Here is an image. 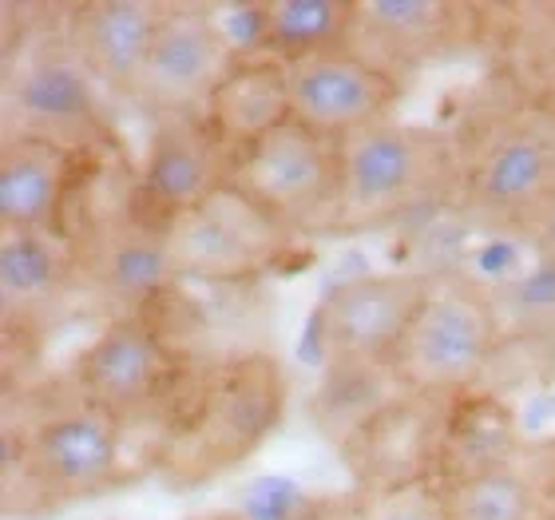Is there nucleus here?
I'll use <instances>...</instances> for the list:
<instances>
[{
    "label": "nucleus",
    "mask_w": 555,
    "mask_h": 520,
    "mask_svg": "<svg viewBox=\"0 0 555 520\" xmlns=\"http://www.w3.org/2000/svg\"><path fill=\"white\" fill-rule=\"evenodd\" d=\"M76 302L83 294L68 234L0 231V330L9 354L44 346Z\"/></svg>",
    "instance_id": "15"
},
{
    "label": "nucleus",
    "mask_w": 555,
    "mask_h": 520,
    "mask_svg": "<svg viewBox=\"0 0 555 520\" xmlns=\"http://www.w3.org/2000/svg\"><path fill=\"white\" fill-rule=\"evenodd\" d=\"M353 520H452V505L444 481L428 477V481H413V485L365 493Z\"/></svg>",
    "instance_id": "24"
},
{
    "label": "nucleus",
    "mask_w": 555,
    "mask_h": 520,
    "mask_svg": "<svg viewBox=\"0 0 555 520\" xmlns=\"http://www.w3.org/2000/svg\"><path fill=\"white\" fill-rule=\"evenodd\" d=\"M456 139L461 191L452 211L468 231L535 243L555 227V96L512 92Z\"/></svg>",
    "instance_id": "3"
},
{
    "label": "nucleus",
    "mask_w": 555,
    "mask_h": 520,
    "mask_svg": "<svg viewBox=\"0 0 555 520\" xmlns=\"http://www.w3.org/2000/svg\"><path fill=\"white\" fill-rule=\"evenodd\" d=\"M289 370L270 350H234L186 370L151 433L147 473L175 493L203 489L267 449L289 414Z\"/></svg>",
    "instance_id": "2"
},
{
    "label": "nucleus",
    "mask_w": 555,
    "mask_h": 520,
    "mask_svg": "<svg viewBox=\"0 0 555 520\" xmlns=\"http://www.w3.org/2000/svg\"><path fill=\"white\" fill-rule=\"evenodd\" d=\"M492 4L461 0H353V28L346 48L353 56L409 84L428 68L488 45Z\"/></svg>",
    "instance_id": "12"
},
{
    "label": "nucleus",
    "mask_w": 555,
    "mask_h": 520,
    "mask_svg": "<svg viewBox=\"0 0 555 520\" xmlns=\"http://www.w3.org/2000/svg\"><path fill=\"white\" fill-rule=\"evenodd\" d=\"M163 12L167 4L159 0H80L60 4V28L88 76L107 96L131 104Z\"/></svg>",
    "instance_id": "19"
},
{
    "label": "nucleus",
    "mask_w": 555,
    "mask_h": 520,
    "mask_svg": "<svg viewBox=\"0 0 555 520\" xmlns=\"http://www.w3.org/2000/svg\"><path fill=\"white\" fill-rule=\"evenodd\" d=\"M341 187L330 234H373L452 207L461 191V139L437 124L385 116L337 139Z\"/></svg>",
    "instance_id": "4"
},
{
    "label": "nucleus",
    "mask_w": 555,
    "mask_h": 520,
    "mask_svg": "<svg viewBox=\"0 0 555 520\" xmlns=\"http://www.w3.org/2000/svg\"><path fill=\"white\" fill-rule=\"evenodd\" d=\"M504 342L500 294L468 270H433L413 322L393 354L389 382L409 393L464 397Z\"/></svg>",
    "instance_id": "6"
},
{
    "label": "nucleus",
    "mask_w": 555,
    "mask_h": 520,
    "mask_svg": "<svg viewBox=\"0 0 555 520\" xmlns=\"http://www.w3.org/2000/svg\"><path fill=\"white\" fill-rule=\"evenodd\" d=\"M64 234L72 239L83 302H92L107 318L155 314V306L179 287L167 223L147 219L135 203L92 215Z\"/></svg>",
    "instance_id": "10"
},
{
    "label": "nucleus",
    "mask_w": 555,
    "mask_h": 520,
    "mask_svg": "<svg viewBox=\"0 0 555 520\" xmlns=\"http://www.w3.org/2000/svg\"><path fill=\"white\" fill-rule=\"evenodd\" d=\"M231 148L203 116H159L135 167L131 203L147 219L171 223L231 179Z\"/></svg>",
    "instance_id": "16"
},
{
    "label": "nucleus",
    "mask_w": 555,
    "mask_h": 520,
    "mask_svg": "<svg viewBox=\"0 0 555 520\" xmlns=\"http://www.w3.org/2000/svg\"><path fill=\"white\" fill-rule=\"evenodd\" d=\"M104 96L64 40L60 9H52V21H36L4 40V139H44L72 155H104L116 139Z\"/></svg>",
    "instance_id": "5"
},
{
    "label": "nucleus",
    "mask_w": 555,
    "mask_h": 520,
    "mask_svg": "<svg viewBox=\"0 0 555 520\" xmlns=\"http://www.w3.org/2000/svg\"><path fill=\"white\" fill-rule=\"evenodd\" d=\"M227 183L238 187L250 203H258L298 239L330 234L337 187H341L337 139L318 136L289 116L282 128L234 151Z\"/></svg>",
    "instance_id": "9"
},
{
    "label": "nucleus",
    "mask_w": 555,
    "mask_h": 520,
    "mask_svg": "<svg viewBox=\"0 0 555 520\" xmlns=\"http://www.w3.org/2000/svg\"><path fill=\"white\" fill-rule=\"evenodd\" d=\"M68 385L83 402L116 417L128 433H155L183 390L171 338L155 314L104 318V326L72 354Z\"/></svg>",
    "instance_id": "7"
},
{
    "label": "nucleus",
    "mask_w": 555,
    "mask_h": 520,
    "mask_svg": "<svg viewBox=\"0 0 555 520\" xmlns=\"http://www.w3.org/2000/svg\"><path fill=\"white\" fill-rule=\"evenodd\" d=\"M0 481L4 512L40 520L76 509L128 485L131 437L116 417L95 409L72 390L68 378L4 385V433H0Z\"/></svg>",
    "instance_id": "1"
},
{
    "label": "nucleus",
    "mask_w": 555,
    "mask_h": 520,
    "mask_svg": "<svg viewBox=\"0 0 555 520\" xmlns=\"http://www.w3.org/2000/svg\"><path fill=\"white\" fill-rule=\"evenodd\" d=\"M488 45L496 48L512 92L555 96V0L492 9Z\"/></svg>",
    "instance_id": "23"
},
{
    "label": "nucleus",
    "mask_w": 555,
    "mask_h": 520,
    "mask_svg": "<svg viewBox=\"0 0 555 520\" xmlns=\"http://www.w3.org/2000/svg\"><path fill=\"white\" fill-rule=\"evenodd\" d=\"M167 246L179 287H238L278 270L298 246V234L270 219L238 187L222 183L198 207L167 223Z\"/></svg>",
    "instance_id": "8"
},
{
    "label": "nucleus",
    "mask_w": 555,
    "mask_h": 520,
    "mask_svg": "<svg viewBox=\"0 0 555 520\" xmlns=\"http://www.w3.org/2000/svg\"><path fill=\"white\" fill-rule=\"evenodd\" d=\"M198 520H250V517H243V512H207V517Z\"/></svg>",
    "instance_id": "25"
},
{
    "label": "nucleus",
    "mask_w": 555,
    "mask_h": 520,
    "mask_svg": "<svg viewBox=\"0 0 555 520\" xmlns=\"http://www.w3.org/2000/svg\"><path fill=\"white\" fill-rule=\"evenodd\" d=\"M547 445H552V461H555V433H547Z\"/></svg>",
    "instance_id": "26"
},
{
    "label": "nucleus",
    "mask_w": 555,
    "mask_h": 520,
    "mask_svg": "<svg viewBox=\"0 0 555 520\" xmlns=\"http://www.w3.org/2000/svg\"><path fill=\"white\" fill-rule=\"evenodd\" d=\"M456 405H461V397L409 393L397 385L389 397L370 405L337 437V449L346 457L361 497L428 481V477H444L452 429L461 417Z\"/></svg>",
    "instance_id": "13"
},
{
    "label": "nucleus",
    "mask_w": 555,
    "mask_h": 520,
    "mask_svg": "<svg viewBox=\"0 0 555 520\" xmlns=\"http://www.w3.org/2000/svg\"><path fill=\"white\" fill-rule=\"evenodd\" d=\"M76 163H80V155L52 148L44 139H4L0 143V231H68Z\"/></svg>",
    "instance_id": "20"
},
{
    "label": "nucleus",
    "mask_w": 555,
    "mask_h": 520,
    "mask_svg": "<svg viewBox=\"0 0 555 520\" xmlns=\"http://www.w3.org/2000/svg\"><path fill=\"white\" fill-rule=\"evenodd\" d=\"M255 36L246 52L298 60L330 48H346L353 28V0H258L246 4Z\"/></svg>",
    "instance_id": "22"
},
{
    "label": "nucleus",
    "mask_w": 555,
    "mask_h": 520,
    "mask_svg": "<svg viewBox=\"0 0 555 520\" xmlns=\"http://www.w3.org/2000/svg\"><path fill=\"white\" fill-rule=\"evenodd\" d=\"M428 275L433 270H358L325 290L318 306V354L325 370L334 378H389Z\"/></svg>",
    "instance_id": "11"
},
{
    "label": "nucleus",
    "mask_w": 555,
    "mask_h": 520,
    "mask_svg": "<svg viewBox=\"0 0 555 520\" xmlns=\"http://www.w3.org/2000/svg\"><path fill=\"white\" fill-rule=\"evenodd\" d=\"M289 84V116L325 139H346L349 131L397 116L405 88L353 56L349 48H330L313 56L282 60Z\"/></svg>",
    "instance_id": "17"
},
{
    "label": "nucleus",
    "mask_w": 555,
    "mask_h": 520,
    "mask_svg": "<svg viewBox=\"0 0 555 520\" xmlns=\"http://www.w3.org/2000/svg\"><path fill=\"white\" fill-rule=\"evenodd\" d=\"M452 520H555V461L547 437L512 441L508 449L444 477Z\"/></svg>",
    "instance_id": "18"
},
{
    "label": "nucleus",
    "mask_w": 555,
    "mask_h": 520,
    "mask_svg": "<svg viewBox=\"0 0 555 520\" xmlns=\"http://www.w3.org/2000/svg\"><path fill=\"white\" fill-rule=\"evenodd\" d=\"M243 48L219 24L207 4H167L159 33L151 40L131 104L147 116H203L222 76L234 68Z\"/></svg>",
    "instance_id": "14"
},
{
    "label": "nucleus",
    "mask_w": 555,
    "mask_h": 520,
    "mask_svg": "<svg viewBox=\"0 0 555 520\" xmlns=\"http://www.w3.org/2000/svg\"><path fill=\"white\" fill-rule=\"evenodd\" d=\"M203 119L231 148V155L267 131L282 128L289 119L286 64L262 52H238L234 68L222 76V84L210 96Z\"/></svg>",
    "instance_id": "21"
}]
</instances>
